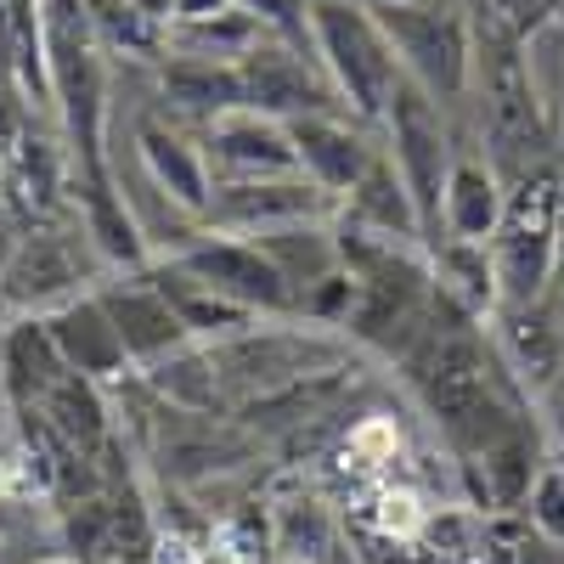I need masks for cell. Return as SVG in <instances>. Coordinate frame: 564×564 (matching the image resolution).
Returning <instances> with one entry per match:
<instances>
[{"mask_svg": "<svg viewBox=\"0 0 564 564\" xmlns=\"http://www.w3.org/2000/svg\"><path fill=\"white\" fill-rule=\"evenodd\" d=\"M40 322H45V334H52L57 356H63L74 372H85V379L119 384V379H130V372H135V361H130V350H124V339H119L113 316L102 311L97 289L79 294V300H68V305H57L52 316H40Z\"/></svg>", "mask_w": 564, "mask_h": 564, "instance_id": "2e32d148", "label": "cell"}, {"mask_svg": "<svg viewBox=\"0 0 564 564\" xmlns=\"http://www.w3.org/2000/svg\"><path fill=\"white\" fill-rule=\"evenodd\" d=\"M271 265L289 276V289L305 294L316 282H327L334 271H345V243H339V215L334 220H300V226H282V231H265L254 238Z\"/></svg>", "mask_w": 564, "mask_h": 564, "instance_id": "7402d4cb", "label": "cell"}, {"mask_svg": "<svg viewBox=\"0 0 564 564\" xmlns=\"http://www.w3.org/2000/svg\"><path fill=\"white\" fill-rule=\"evenodd\" d=\"M40 564H74V558H63V553H57V558H40Z\"/></svg>", "mask_w": 564, "mask_h": 564, "instance_id": "4dcf8cb0", "label": "cell"}, {"mask_svg": "<svg viewBox=\"0 0 564 564\" xmlns=\"http://www.w3.org/2000/svg\"><path fill=\"white\" fill-rule=\"evenodd\" d=\"M198 564H249V558H243V553H238V547H226V542H209V547H204V558H198Z\"/></svg>", "mask_w": 564, "mask_h": 564, "instance_id": "f1b7e54d", "label": "cell"}, {"mask_svg": "<svg viewBox=\"0 0 564 564\" xmlns=\"http://www.w3.org/2000/svg\"><path fill=\"white\" fill-rule=\"evenodd\" d=\"M339 198L316 186L305 170L294 175H265V181H220L209 193L204 226L231 231V238H265V231L300 226V220H334Z\"/></svg>", "mask_w": 564, "mask_h": 564, "instance_id": "ba28073f", "label": "cell"}, {"mask_svg": "<svg viewBox=\"0 0 564 564\" xmlns=\"http://www.w3.org/2000/svg\"><path fill=\"white\" fill-rule=\"evenodd\" d=\"M108 141L135 159V170L148 175L170 204H181L186 215L204 220L215 181H209V164H204V148H198V130H186V124L164 119V113L148 102V113H130L124 141H119L113 130H108Z\"/></svg>", "mask_w": 564, "mask_h": 564, "instance_id": "9c48e42d", "label": "cell"}, {"mask_svg": "<svg viewBox=\"0 0 564 564\" xmlns=\"http://www.w3.org/2000/svg\"><path fill=\"white\" fill-rule=\"evenodd\" d=\"M0 79L29 113L52 119V68H45V23L40 0H0Z\"/></svg>", "mask_w": 564, "mask_h": 564, "instance_id": "ac0fdd59", "label": "cell"}, {"mask_svg": "<svg viewBox=\"0 0 564 564\" xmlns=\"http://www.w3.org/2000/svg\"><path fill=\"white\" fill-rule=\"evenodd\" d=\"M276 564H282V558H276Z\"/></svg>", "mask_w": 564, "mask_h": 564, "instance_id": "d6a6232c", "label": "cell"}, {"mask_svg": "<svg viewBox=\"0 0 564 564\" xmlns=\"http://www.w3.org/2000/svg\"><path fill=\"white\" fill-rule=\"evenodd\" d=\"M480 12H491L502 29H513L520 40H531L542 23H553L564 12V0H480Z\"/></svg>", "mask_w": 564, "mask_h": 564, "instance_id": "484cf974", "label": "cell"}, {"mask_svg": "<svg viewBox=\"0 0 564 564\" xmlns=\"http://www.w3.org/2000/svg\"><path fill=\"white\" fill-rule=\"evenodd\" d=\"M130 7H141V12H148L153 23H164V29H170V18H175V0H130Z\"/></svg>", "mask_w": 564, "mask_h": 564, "instance_id": "f546056e", "label": "cell"}, {"mask_svg": "<svg viewBox=\"0 0 564 564\" xmlns=\"http://www.w3.org/2000/svg\"><path fill=\"white\" fill-rule=\"evenodd\" d=\"M468 7H480V0H468Z\"/></svg>", "mask_w": 564, "mask_h": 564, "instance_id": "1f68e13d", "label": "cell"}, {"mask_svg": "<svg viewBox=\"0 0 564 564\" xmlns=\"http://www.w3.org/2000/svg\"><path fill=\"white\" fill-rule=\"evenodd\" d=\"M141 384H148V395L170 412H198V417H215L231 395H226V379H220V361L209 345H181L175 356L153 361L135 372Z\"/></svg>", "mask_w": 564, "mask_h": 564, "instance_id": "d6986e66", "label": "cell"}, {"mask_svg": "<svg viewBox=\"0 0 564 564\" xmlns=\"http://www.w3.org/2000/svg\"><path fill=\"white\" fill-rule=\"evenodd\" d=\"M276 29L249 12L243 0L226 7L215 18H193V23H170L164 29V57H209V63H243L254 45H265Z\"/></svg>", "mask_w": 564, "mask_h": 564, "instance_id": "44dd1931", "label": "cell"}, {"mask_svg": "<svg viewBox=\"0 0 564 564\" xmlns=\"http://www.w3.org/2000/svg\"><path fill=\"white\" fill-rule=\"evenodd\" d=\"M520 564H564V547H558V542H547V536H536V531L525 525V542H520Z\"/></svg>", "mask_w": 564, "mask_h": 564, "instance_id": "4316f807", "label": "cell"}, {"mask_svg": "<svg viewBox=\"0 0 564 564\" xmlns=\"http://www.w3.org/2000/svg\"><path fill=\"white\" fill-rule=\"evenodd\" d=\"M379 141H384L395 175L406 181V193L417 204L423 249H435L441 243V198H446L452 164L463 159V124L441 102L423 97L412 79H401L384 119H379Z\"/></svg>", "mask_w": 564, "mask_h": 564, "instance_id": "5b68a950", "label": "cell"}, {"mask_svg": "<svg viewBox=\"0 0 564 564\" xmlns=\"http://www.w3.org/2000/svg\"><path fill=\"white\" fill-rule=\"evenodd\" d=\"M153 108L186 130H204L220 113L243 108V68L209 57H164L153 63Z\"/></svg>", "mask_w": 564, "mask_h": 564, "instance_id": "9a60e30c", "label": "cell"}, {"mask_svg": "<svg viewBox=\"0 0 564 564\" xmlns=\"http://www.w3.org/2000/svg\"><path fill=\"white\" fill-rule=\"evenodd\" d=\"M525 63H531V79H536V97L547 108L553 153H558V170H564V12L525 40Z\"/></svg>", "mask_w": 564, "mask_h": 564, "instance_id": "cb8c5ba5", "label": "cell"}, {"mask_svg": "<svg viewBox=\"0 0 564 564\" xmlns=\"http://www.w3.org/2000/svg\"><path fill=\"white\" fill-rule=\"evenodd\" d=\"M108 276L97 243L85 226L68 220H29L12 231L7 254H0V311L7 316H52L57 305L90 294Z\"/></svg>", "mask_w": 564, "mask_h": 564, "instance_id": "3957f363", "label": "cell"}, {"mask_svg": "<svg viewBox=\"0 0 564 564\" xmlns=\"http://www.w3.org/2000/svg\"><path fill=\"white\" fill-rule=\"evenodd\" d=\"M558 204H564L558 170H542L531 181L508 186L502 220L486 243L491 271H497V305L547 300V282H553V265H558Z\"/></svg>", "mask_w": 564, "mask_h": 564, "instance_id": "8992f818", "label": "cell"}, {"mask_svg": "<svg viewBox=\"0 0 564 564\" xmlns=\"http://www.w3.org/2000/svg\"><path fill=\"white\" fill-rule=\"evenodd\" d=\"M339 215L356 220V226H367V231H384V238H412V243H423L417 204H412V193H406V181L395 175L390 153L372 159V170L339 198Z\"/></svg>", "mask_w": 564, "mask_h": 564, "instance_id": "603a6c76", "label": "cell"}, {"mask_svg": "<svg viewBox=\"0 0 564 564\" xmlns=\"http://www.w3.org/2000/svg\"><path fill=\"white\" fill-rule=\"evenodd\" d=\"M243 68V108H260L271 119H305V113H350L339 102V90L327 85L322 63L305 52V45L271 34L265 45H254V52L238 63Z\"/></svg>", "mask_w": 564, "mask_h": 564, "instance_id": "30bf717a", "label": "cell"}, {"mask_svg": "<svg viewBox=\"0 0 564 564\" xmlns=\"http://www.w3.org/2000/svg\"><path fill=\"white\" fill-rule=\"evenodd\" d=\"M289 135H294L300 170L334 198H345L372 170V159L384 153L379 124H361L356 113H305V119H289Z\"/></svg>", "mask_w": 564, "mask_h": 564, "instance_id": "5bb4252c", "label": "cell"}, {"mask_svg": "<svg viewBox=\"0 0 564 564\" xmlns=\"http://www.w3.org/2000/svg\"><path fill=\"white\" fill-rule=\"evenodd\" d=\"M379 18L401 79H412L452 119L468 97V57H475V7L468 0H367Z\"/></svg>", "mask_w": 564, "mask_h": 564, "instance_id": "7a4b0ae2", "label": "cell"}, {"mask_svg": "<svg viewBox=\"0 0 564 564\" xmlns=\"http://www.w3.org/2000/svg\"><path fill=\"white\" fill-rule=\"evenodd\" d=\"M520 513H525V525L536 536H547V542L564 547V468L558 463H547L542 475H536V486H531V497H525Z\"/></svg>", "mask_w": 564, "mask_h": 564, "instance_id": "d4e9b609", "label": "cell"}, {"mask_svg": "<svg viewBox=\"0 0 564 564\" xmlns=\"http://www.w3.org/2000/svg\"><path fill=\"white\" fill-rule=\"evenodd\" d=\"M186 276H198L204 289H215L220 300L243 305L249 316H300V294L289 289V276L271 265V254L254 238H231V231H209L198 243H186L181 254H170Z\"/></svg>", "mask_w": 564, "mask_h": 564, "instance_id": "52a82bcc", "label": "cell"}, {"mask_svg": "<svg viewBox=\"0 0 564 564\" xmlns=\"http://www.w3.org/2000/svg\"><path fill=\"white\" fill-rule=\"evenodd\" d=\"M97 300L113 316V327H119V339H124L135 372L164 361V356H175L181 345H198L193 334H186V322L175 316V305L164 300V289L153 282L148 265H141V271H108L97 282Z\"/></svg>", "mask_w": 564, "mask_h": 564, "instance_id": "7c38bea8", "label": "cell"}, {"mask_svg": "<svg viewBox=\"0 0 564 564\" xmlns=\"http://www.w3.org/2000/svg\"><path fill=\"white\" fill-rule=\"evenodd\" d=\"M305 18H311V57L322 63L327 85L339 90V102L361 124H379L401 85V68L372 7L367 0H305Z\"/></svg>", "mask_w": 564, "mask_h": 564, "instance_id": "277c9868", "label": "cell"}, {"mask_svg": "<svg viewBox=\"0 0 564 564\" xmlns=\"http://www.w3.org/2000/svg\"><path fill=\"white\" fill-rule=\"evenodd\" d=\"M271 553L282 564H345V531L334 508L311 491L271 502Z\"/></svg>", "mask_w": 564, "mask_h": 564, "instance_id": "ffe728a7", "label": "cell"}, {"mask_svg": "<svg viewBox=\"0 0 564 564\" xmlns=\"http://www.w3.org/2000/svg\"><path fill=\"white\" fill-rule=\"evenodd\" d=\"M463 148H475L508 186L558 170L553 124L536 97L525 63V40L475 7V57H468V97H463Z\"/></svg>", "mask_w": 564, "mask_h": 564, "instance_id": "6da1fadb", "label": "cell"}, {"mask_svg": "<svg viewBox=\"0 0 564 564\" xmlns=\"http://www.w3.org/2000/svg\"><path fill=\"white\" fill-rule=\"evenodd\" d=\"M547 311L564 322V204H558V265H553V282H547Z\"/></svg>", "mask_w": 564, "mask_h": 564, "instance_id": "83f0119b", "label": "cell"}, {"mask_svg": "<svg viewBox=\"0 0 564 564\" xmlns=\"http://www.w3.org/2000/svg\"><path fill=\"white\" fill-rule=\"evenodd\" d=\"M198 148L209 164V181H265V175H294L300 153L294 135L282 119L260 113V108H231L215 124L198 130Z\"/></svg>", "mask_w": 564, "mask_h": 564, "instance_id": "8fae6325", "label": "cell"}, {"mask_svg": "<svg viewBox=\"0 0 564 564\" xmlns=\"http://www.w3.org/2000/svg\"><path fill=\"white\" fill-rule=\"evenodd\" d=\"M502 204H508V181L475 148H463L446 181V198H441V243H491Z\"/></svg>", "mask_w": 564, "mask_h": 564, "instance_id": "e0dca14e", "label": "cell"}, {"mask_svg": "<svg viewBox=\"0 0 564 564\" xmlns=\"http://www.w3.org/2000/svg\"><path fill=\"white\" fill-rule=\"evenodd\" d=\"M486 334L497 361L508 367V379L525 390V401L547 395L564 372V322L547 311V300L536 305H497L486 316Z\"/></svg>", "mask_w": 564, "mask_h": 564, "instance_id": "4fadbf2b", "label": "cell"}]
</instances>
